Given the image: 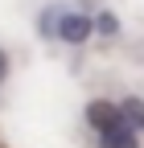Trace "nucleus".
<instances>
[{
	"label": "nucleus",
	"mask_w": 144,
	"mask_h": 148,
	"mask_svg": "<svg viewBox=\"0 0 144 148\" xmlns=\"http://www.w3.org/2000/svg\"><path fill=\"white\" fill-rule=\"evenodd\" d=\"M4 70H8V58H4V49H0V78H4Z\"/></svg>",
	"instance_id": "obj_6"
},
{
	"label": "nucleus",
	"mask_w": 144,
	"mask_h": 148,
	"mask_svg": "<svg viewBox=\"0 0 144 148\" xmlns=\"http://www.w3.org/2000/svg\"><path fill=\"white\" fill-rule=\"evenodd\" d=\"M95 29H99L103 37H115V29H119V21H115L111 12H103V16H95Z\"/></svg>",
	"instance_id": "obj_5"
},
{
	"label": "nucleus",
	"mask_w": 144,
	"mask_h": 148,
	"mask_svg": "<svg viewBox=\"0 0 144 148\" xmlns=\"http://www.w3.org/2000/svg\"><path fill=\"white\" fill-rule=\"evenodd\" d=\"M119 111H123V123H128L132 132H144V103L140 99H123Z\"/></svg>",
	"instance_id": "obj_4"
},
{
	"label": "nucleus",
	"mask_w": 144,
	"mask_h": 148,
	"mask_svg": "<svg viewBox=\"0 0 144 148\" xmlns=\"http://www.w3.org/2000/svg\"><path fill=\"white\" fill-rule=\"evenodd\" d=\"M86 123H91L99 136L111 132V127H128V123H123L119 103H111V99H91V103H86Z\"/></svg>",
	"instance_id": "obj_2"
},
{
	"label": "nucleus",
	"mask_w": 144,
	"mask_h": 148,
	"mask_svg": "<svg viewBox=\"0 0 144 148\" xmlns=\"http://www.w3.org/2000/svg\"><path fill=\"white\" fill-rule=\"evenodd\" d=\"M99 148H140V132L132 127H111L99 136Z\"/></svg>",
	"instance_id": "obj_3"
},
{
	"label": "nucleus",
	"mask_w": 144,
	"mask_h": 148,
	"mask_svg": "<svg viewBox=\"0 0 144 148\" xmlns=\"http://www.w3.org/2000/svg\"><path fill=\"white\" fill-rule=\"evenodd\" d=\"M53 25V37L58 41H66V45H82L86 37H95V21L86 12H45L41 16V29H49Z\"/></svg>",
	"instance_id": "obj_1"
}]
</instances>
